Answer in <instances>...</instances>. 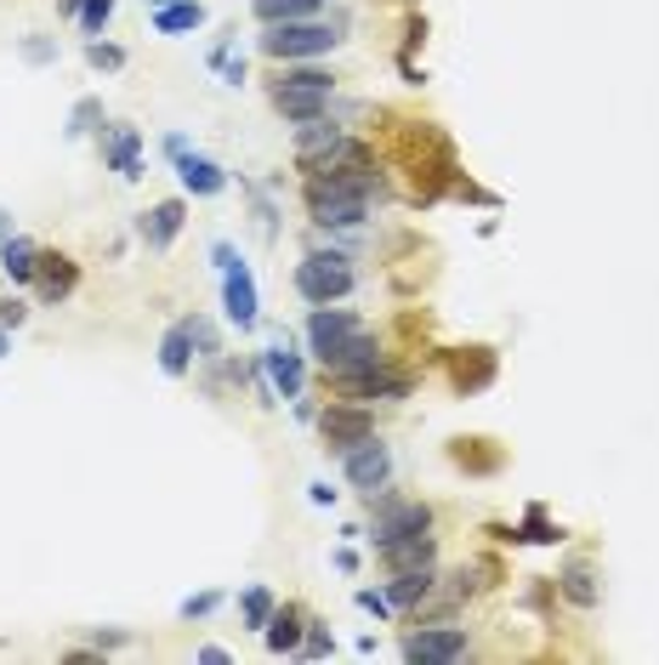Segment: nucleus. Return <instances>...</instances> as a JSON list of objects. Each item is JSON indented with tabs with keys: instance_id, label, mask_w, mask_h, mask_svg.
Instances as JSON below:
<instances>
[{
	"instance_id": "f257e3e1",
	"label": "nucleus",
	"mask_w": 659,
	"mask_h": 665,
	"mask_svg": "<svg viewBox=\"0 0 659 665\" xmlns=\"http://www.w3.org/2000/svg\"><path fill=\"white\" fill-rule=\"evenodd\" d=\"M330 98H336V74L313 69V63H285V74L273 80V109L291 125H307V120L330 114Z\"/></svg>"
},
{
	"instance_id": "f03ea898",
	"label": "nucleus",
	"mask_w": 659,
	"mask_h": 665,
	"mask_svg": "<svg viewBox=\"0 0 659 665\" xmlns=\"http://www.w3.org/2000/svg\"><path fill=\"white\" fill-rule=\"evenodd\" d=\"M336 29L318 23V18H302V23H273L262 34V52L278 58V63H307V58H324V52H336Z\"/></svg>"
},
{
	"instance_id": "7ed1b4c3",
	"label": "nucleus",
	"mask_w": 659,
	"mask_h": 665,
	"mask_svg": "<svg viewBox=\"0 0 659 665\" xmlns=\"http://www.w3.org/2000/svg\"><path fill=\"white\" fill-rule=\"evenodd\" d=\"M296 291H302V302H313V308L342 302V296L353 291L347 256H342V251H313V256H302V262H296Z\"/></svg>"
},
{
	"instance_id": "20e7f679",
	"label": "nucleus",
	"mask_w": 659,
	"mask_h": 665,
	"mask_svg": "<svg viewBox=\"0 0 659 665\" xmlns=\"http://www.w3.org/2000/svg\"><path fill=\"white\" fill-rule=\"evenodd\" d=\"M342 472H347V484L353 490H364L369 501L387 490V478H393V450L382 444V439H364L358 450H347L342 455Z\"/></svg>"
},
{
	"instance_id": "39448f33",
	"label": "nucleus",
	"mask_w": 659,
	"mask_h": 665,
	"mask_svg": "<svg viewBox=\"0 0 659 665\" xmlns=\"http://www.w3.org/2000/svg\"><path fill=\"white\" fill-rule=\"evenodd\" d=\"M318 433H324V444L336 450V455H347V450H358L364 439H375V421H369L364 404H330V410L318 415Z\"/></svg>"
},
{
	"instance_id": "423d86ee",
	"label": "nucleus",
	"mask_w": 659,
	"mask_h": 665,
	"mask_svg": "<svg viewBox=\"0 0 659 665\" xmlns=\"http://www.w3.org/2000/svg\"><path fill=\"white\" fill-rule=\"evenodd\" d=\"M433 530V506L427 501H387L382 517H375V552H382L387 541H404V535H427Z\"/></svg>"
},
{
	"instance_id": "0eeeda50",
	"label": "nucleus",
	"mask_w": 659,
	"mask_h": 665,
	"mask_svg": "<svg viewBox=\"0 0 659 665\" xmlns=\"http://www.w3.org/2000/svg\"><path fill=\"white\" fill-rule=\"evenodd\" d=\"M256 308H262L256 279H251V268H245V256H240L233 268H222V313L240 324V330H251V324H256Z\"/></svg>"
},
{
	"instance_id": "6e6552de",
	"label": "nucleus",
	"mask_w": 659,
	"mask_h": 665,
	"mask_svg": "<svg viewBox=\"0 0 659 665\" xmlns=\"http://www.w3.org/2000/svg\"><path fill=\"white\" fill-rule=\"evenodd\" d=\"M262 370H267V387H273V399H302V387H307V370H302V353L291 347V336H285V342H273V347L262 353Z\"/></svg>"
},
{
	"instance_id": "1a4fd4ad",
	"label": "nucleus",
	"mask_w": 659,
	"mask_h": 665,
	"mask_svg": "<svg viewBox=\"0 0 659 665\" xmlns=\"http://www.w3.org/2000/svg\"><path fill=\"white\" fill-rule=\"evenodd\" d=\"M98 149H103V165L120 171L125 182L143 177V131H136V125H103Z\"/></svg>"
},
{
	"instance_id": "9d476101",
	"label": "nucleus",
	"mask_w": 659,
	"mask_h": 665,
	"mask_svg": "<svg viewBox=\"0 0 659 665\" xmlns=\"http://www.w3.org/2000/svg\"><path fill=\"white\" fill-rule=\"evenodd\" d=\"M404 659L420 665V659H433V665H449V659H466V632L460 626H427V632H415L404 643Z\"/></svg>"
},
{
	"instance_id": "9b49d317",
	"label": "nucleus",
	"mask_w": 659,
	"mask_h": 665,
	"mask_svg": "<svg viewBox=\"0 0 659 665\" xmlns=\"http://www.w3.org/2000/svg\"><path fill=\"white\" fill-rule=\"evenodd\" d=\"M353 330H358V319H353L347 308H313V319H307V347H313V359L324 364L330 353L353 336Z\"/></svg>"
},
{
	"instance_id": "f8f14e48",
	"label": "nucleus",
	"mask_w": 659,
	"mask_h": 665,
	"mask_svg": "<svg viewBox=\"0 0 659 665\" xmlns=\"http://www.w3.org/2000/svg\"><path fill=\"white\" fill-rule=\"evenodd\" d=\"M375 364H387V359H382V342H375L369 330H353V336L324 359L330 382H342V375H364V370H375Z\"/></svg>"
},
{
	"instance_id": "ddd939ff",
	"label": "nucleus",
	"mask_w": 659,
	"mask_h": 665,
	"mask_svg": "<svg viewBox=\"0 0 659 665\" xmlns=\"http://www.w3.org/2000/svg\"><path fill=\"white\" fill-rule=\"evenodd\" d=\"M336 387H342L353 404H369V399H409V375L375 364V370H364V375H342Z\"/></svg>"
},
{
	"instance_id": "4468645a",
	"label": "nucleus",
	"mask_w": 659,
	"mask_h": 665,
	"mask_svg": "<svg viewBox=\"0 0 659 665\" xmlns=\"http://www.w3.org/2000/svg\"><path fill=\"white\" fill-rule=\"evenodd\" d=\"M182 222H187V205H182V200H160L154 211L136 216V233H143L149 251H171V240L182 233Z\"/></svg>"
},
{
	"instance_id": "2eb2a0df",
	"label": "nucleus",
	"mask_w": 659,
	"mask_h": 665,
	"mask_svg": "<svg viewBox=\"0 0 659 665\" xmlns=\"http://www.w3.org/2000/svg\"><path fill=\"white\" fill-rule=\"evenodd\" d=\"M176 177H182L187 194H200V200H216L227 188V171L216 160H205V154H176Z\"/></svg>"
},
{
	"instance_id": "dca6fc26",
	"label": "nucleus",
	"mask_w": 659,
	"mask_h": 665,
	"mask_svg": "<svg viewBox=\"0 0 659 665\" xmlns=\"http://www.w3.org/2000/svg\"><path fill=\"white\" fill-rule=\"evenodd\" d=\"M302 632H307V614H302L296 603L273 608V621L262 626V637H267V648H273V654H296V648H302Z\"/></svg>"
},
{
	"instance_id": "f3484780",
	"label": "nucleus",
	"mask_w": 659,
	"mask_h": 665,
	"mask_svg": "<svg viewBox=\"0 0 659 665\" xmlns=\"http://www.w3.org/2000/svg\"><path fill=\"white\" fill-rule=\"evenodd\" d=\"M433 586H438L433 563H427V568H398L393 586H387V603H393V608H415V614H420V603H427V592H433Z\"/></svg>"
},
{
	"instance_id": "a211bd4d",
	"label": "nucleus",
	"mask_w": 659,
	"mask_h": 665,
	"mask_svg": "<svg viewBox=\"0 0 659 665\" xmlns=\"http://www.w3.org/2000/svg\"><path fill=\"white\" fill-rule=\"evenodd\" d=\"M557 592L569 597L575 608H597V603H602V586H597V568H591V563H562Z\"/></svg>"
},
{
	"instance_id": "6ab92c4d",
	"label": "nucleus",
	"mask_w": 659,
	"mask_h": 665,
	"mask_svg": "<svg viewBox=\"0 0 659 665\" xmlns=\"http://www.w3.org/2000/svg\"><path fill=\"white\" fill-rule=\"evenodd\" d=\"M382 557H387L393 575L398 568H427V563H438V541L433 535H404V541H387Z\"/></svg>"
},
{
	"instance_id": "aec40b11",
	"label": "nucleus",
	"mask_w": 659,
	"mask_h": 665,
	"mask_svg": "<svg viewBox=\"0 0 659 665\" xmlns=\"http://www.w3.org/2000/svg\"><path fill=\"white\" fill-rule=\"evenodd\" d=\"M194 336H187V324H171L165 330V336H160V370L165 375H187V370H194Z\"/></svg>"
},
{
	"instance_id": "412c9836",
	"label": "nucleus",
	"mask_w": 659,
	"mask_h": 665,
	"mask_svg": "<svg viewBox=\"0 0 659 665\" xmlns=\"http://www.w3.org/2000/svg\"><path fill=\"white\" fill-rule=\"evenodd\" d=\"M34 268H40V251H34V240H23V233H12V240H0V273H7V279L29 284V279H34Z\"/></svg>"
},
{
	"instance_id": "4be33fe9",
	"label": "nucleus",
	"mask_w": 659,
	"mask_h": 665,
	"mask_svg": "<svg viewBox=\"0 0 659 665\" xmlns=\"http://www.w3.org/2000/svg\"><path fill=\"white\" fill-rule=\"evenodd\" d=\"M40 262H45V268H34L40 296H45V302H63V296L74 291V279H80V273H74V262H69V256H40Z\"/></svg>"
},
{
	"instance_id": "5701e85b",
	"label": "nucleus",
	"mask_w": 659,
	"mask_h": 665,
	"mask_svg": "<svg viewBox=\"0 0 659 665\" xmlns=\"http://www.w3.org/2000/svg\"><path fill=\"white\" fill-rule=\"evenodd\" d=\"M251 12L273 29V23H302V18H318V0H251Z\"/></svg>"
},
{
	"instance_id": "b1692460",
	"label": "nucleus",
	"mask_w": 659,
	"mask_h": 665,
	"mask_svg": "<svg viewBox=\"0 0 659 665\" xmlns=\"http://www.w3.org/2000/svg\"><path fill=\"white\" fill-rule=\"evenodd\" d=\"M200 23H205L200 0H171V7L154 12V29H160V34H187V29H200Z\"/></svg>"
},
{
	"instance_id": "393cba45",
	"label": "nucleus",
	"mask_w": 659,
	"mask_h": 665,
	"mask_svg": "<svg viewBox=\"0 0 659 665\" xmlns=\"http://www.w3.org/2000/svg\"><path fill=\"white\" fill-rule=\"evenodd\" d=\"M273 608H278V597H273L267 586H245V592H240V614H245L251 632H262V626L273 621Z\"/></svg>"
},
{
	"instance_id": "a878e982",
	"label": "nucleus",
	"mask_w": 659,
	"mask_h": 665,
	"mask_svg": "<svg viewBox=\"0 0 659 665\" xmlns=\"http://www.w3.org/2000/svg\"><path fill=\"white\" fill-rule=\"evenodd\" d=\"M85 131H103V103L98 98H80L69 109V137H85Z\"/></svg>"
},
{
	"instance_id": "bb28decb",
	"label": "nucleus",
	"mask_w": 659,
	"mask_h": 665,
	"mask_svg": "<svg viewBox=\"0 0 659 665\" xmlns=\"http://www.w3.org/2000/svg\"><path fill=\"white\" fill-rule=\"evenodd\" d=\"M296 654H307V659H330V654H336V637H330V626H324V621H307Z\"/></svg>"
},
{
	"instance_id": "cd10ccee",
	"label": "nucleus",
	"mask_w": 659,
	"mask_h": 665,
	"mask_svg": "<svg viewBox=\"0 0 659 665\" xmlns=\"http://www.w3.org/2000/svg\"><path fill=\"white\" fill-rule=\"evenodd\" d=\"M85 63L103 69V74H120V69H125V52H120V46H109V40H91V46H85Z\"/></svg>"
},
{
	"instance_id": "c85d7f7f",
	"label": "nucleus",
	"mask_w": 659,
	"mask_h": 665,
	"mask_svg": "<svg viewBox=\"0 0 659 665\" xmlns=\"http://www.w3.org/2000/svg\"><path fill=\"white\" fill-rule=\"evenodd\" d=\"M109 18H114V0H85V7H80V29L85 34H103Z\"/></svg>"
},
{
	"instance_id": "c756f323",
	"label": "nucleus",
	"mask_w": 659,
	"mask_h": 665,
	"mask_svg": "<svg viewBox=\"0 0 659 665\" xmlns=\"http://www.w3.org/2000/svg\"><path fill=\"white\" fill-rule=\"evenodd\" d=\"M211 63L222 69V80H227V85H245V58H233L227 46H216V52H211Z\"/></svg>"
},
{
	"instance_id": "7c9ffc66",
	"label": "nucleus",
	"mask_w": 659,
	"mask_h": 665,
	"mask_svg": "<svg viewBox=\"0 0 659 665\" xmlns=\"http://www.w3.org/2000/svg\"><path fill=\"white\" fill-rule=\"evenodd\" d=\"M182 324H187V336H194L200 359H216V330H211L205 319H182Z\"/></svg>"
},
{
	"instance_id": "2f4dec72",
	"label": "nucleus",
	"mask_w": 659,
	"mask_h": 665,
	"mask_svg": "<svg viewBox=\"0 0 659 665\" xmlns=\"http://www.w3.org/2000/svg\"><path fill=\"white\" fill-rule=\"evenodd\" d=\"M216 603H222V592H200V597H187V603H182V621H205V614H211Z\"/></svg>"
},
{
	"instance_id": "473e14b6",
	"label": "nucleus",
	"mask_w": 659,
	"mask_h": 665,
	"mask_svg": "<svg viewBox=\"0 0 659 665\" xmlns=\"http://www.w3.org/2000/svg\"><path fill=\"white\" fill-rule=\"evenodd\" d=\"M358 608H364V614H375V621H387V614H393L387 592H358Z\"/></svg>"
},
{
	"instance_id": "72a5a7b5",
	"label": "nucleus",
	"mask_w": 659,
	"mask_h": 665,
	"mask_svg": "<svg viewBox=\"0 0 659 665\" xmlns=\"http://www.w3.org/2000/svg\"><path fill=\"white\" fill-rule=\"evenodd\" d=\"M23 319H29V308H23V302H0V330H7V324L18 330Z\"/></svg>"
},
{
	"instance_id": "f704fd0d",
	"label": "nucleus",
	"mask_w": 659,
	"mask_h": 665,
	"mask_svg": "<svg viewBox=\"0 0 659 665\" xmlns=\"http://www.w3.org/2000/svg\"><path fill=\"white\" fill-rule=\"evenodd\" d=\"M23 58L29 63H52V40H23Z\"/></svg>"
},
{
	"instance_id": "c9c22d12",
	"label": "nucleus",
	"mask_w": 659,
	"mask_h": 665,
	"mask_svg": "<svg viewBox=\"0 0 659 665\" xmlns=\"http://www.w3.org/2000/svg\"><path fill=\"white\" fill-rule=\"evenodd\" d=\"M307 495H313V506H330V501H336V490H330V484H307Z\"/></svg>"
},
{
	"instance_id": "e433bc0d",
	"label": "nucleus",
	"mask_w": 659,
	"mask_h": 665,
	"mask_svg": "<svg viewBox=\"0 0 659 665\" xmlns=\"http://www.w3.org/2000/svg\"><path fill=\"white\" fill-rule=\"evenodd\" d=\"M200 659H205V665H227V648H216V643H211V648H200Z\"/></svg>"
},
{
	"instance_id": "4c0bfd02",
	"label": "nucleus",
	"mask_w": 659,
	"mask_h": 665,
	"mask_svg": "<svg viewBox=\"0 0 659 665\" xmlns=\"http://www.w3.org/2000/svg\"><path fill=\"white\" fill-rule=\"evenodd\" d=\"M80 7H85V0H58V12H63V18H80Z\"/></svg>"
},
{
	"instance_id": "58836bf2",
	"label": "nucleus",
	"mask_w": 659,
	"mask_h": 665,
	"mask_svg": "<svg viewBox=\"0 0 659 665\" xmlns=\"http://www.w3.org/2000/svg\"><path fill=\"white\" fill-rule=\"evenodd\" d=\"M0 240H12V216L7 211H0Z\"/></svg>"
},
{
	"instance_id": "ea45409f",
	"label": "nucleus",
	"mask_w": 659,
	"mask_h": 665,
	"mask_svg": "<svg viewBox=\"0 0 659 665\" xmlns=\"http://www.w3.org/2000/svg\"><path fill=\"white\" fill-rule=\"evenodd\" d=\"M7 347H12V336H7V330H0V359H7Z\"/></svg>"
},
{
	"instance_id": "a19ab883",
	"label": "nucleus",
	"mask_w": 659,
	"mask_h": 665,
	"mask_svg": "<svg viewBox=\"0 0 659 665\" xmlns=\"http://www.w3.org/2000/svg\"><path fill=\"white\" fill-rule=\"evenodd\" d=\"M143 7H154V12H160V7H171V0H143Z\"/></svg>"
}]
</instances>
